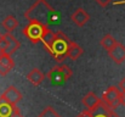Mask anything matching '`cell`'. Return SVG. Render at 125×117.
I'll return each mask as SVG.
<instances>
[{"label":"cell","mask_w":125,"mask_h":117,"mask_svg":"<svg viewBox=\"0 0 125 117\" xmlns=\"http://www.w3.org/2000/svg\"><path fill=\"white\" fill-rule=\"evenodd\" d=\"M55 39H56V33L52 32V31L47 27V28H45V31H44V33H42V39H40V41L44 44V46L46 48V50L50 51V49H51V46H52Z\"/></svg>","instance_id":"4fadbf2b"},{"label":"cell","mask_w":125,"mask_h":117,"mask_svg":"<svg viewBox=\"0 0 125 117\" xmlns=\"http://www.w3.org/2000/svg\"><path fill=\"white\" fill-rule=\"evenodd\" d=\"M119 105H123V106H125V93H124V91H120V98H119Z\"/></svg>","instance_id":"603a6c76"},{"label":"cell","mask_w":125,"mask_h":117,"mask_svg":"<svg viewBox=\"0 0 125 117\" xmlns=\"http://www.w3.org/2000/svg\"><path fill=\"white\" fill-rule=\"evenodd\" d=\"M77 117H94L92 116V114L90 112V111H87V110H84L83 112H80L79 115Z\"/></svg>","instance_id":"44dd1931"},{"label":"cell","mask_w":125,"mask_h":117,"mask_svg":"<svg viewBox=\"0 0 125 117\" xmlns=\"http://www.w3.org/2000/svg\"><path fill=\"white\" fill-rule=\"evenodd\" d=\"M0 36H1V34H0Z\"/></svg>","instance_id":"484cf974"},{"label":"cell","mask_w":125,"mask_h":117,"mask_svg":"<svg viewBox=\"0 0 125 117\" xmlns=\"http://www.w3.org/2000/svg\"><path fill=\"white\" fill-rule=\"evenodd\" d=\"M1 26H2V28L6 31V33H11L12 31H15V29L18 27V21H17V18H16L15 16L9 15V16H6V17L2 20Z\"/></svg>","instance_id":"5bb4252c"},{"label":"cell","mask_w":125,"mask_h":117,"mask_svg":"<svg viewBox=\"0 0 125 117\" xmlns=\"http://www.w3.org/2000/svg\"><path fill=\"white\" fill-rule=\"evenodd\" d=\"M108 56L113 62H115L118 65L123 64L125 61V45L117 41V44L108 51Z\"/></svg>","instance_id":"52a82bcc"},{"label":"cell","mask_w":125,"mask_h":117,"mask_svg":"<svg viewBox=\"0 0 125 117\" xmlns=\"http://www.w3.org/2000/svg\"><path fill=\"white\" fill-rule=\"evenodd\" d=\"M83 52L84 51L80 45H78L74 41L69 43V46H68V50H67V57H69L72 60H78L83 55Z\"/></svg>","instance_id":"9a60e30c"},{"label":"cell","mask_w":125,"mask_h":117,"mask_svg":"<svg viewBox=\"0 0 125 117\" xmlns=\"http://www.w3.org/2000/svg\"><path fill=\"white\" fill-rule=\"evenodd\" d=\"M111 1H112V0H96V2H98L101 6H107Z\"/></svg>","instance_id":"cb8c5ba5"},{"label":"cell","mask_w":125,"mask_h":117,"mask_svg":"<svg viewBox=\"0 0 125 117\" xmlns=\"http://www.w3.org/2000/svg\"><path fill=\"white\" fill-rule=\"evenodd\" d=\"M11 71H9L6 67H4L1 64H0V76H6L7 73H10Z\"/></svg>","instance_id":"d6986e66"},{"label":"cell","mask_w":125,"mask_h":117,"mask_svg":"<svg viewBox=\"0 0 125 117\" xmlns=\"http://www.w3.org/2000/svg\"><path fill=\"white\" fill-rule=\"evenodd\" d=\"M107 117H120L114 110H111V109H108V111H107V115H106Z\"/></svg>","instance_id":"7402d4cb"},{"label":"cell","mask_w":125,"mask_h":117,"mask_svg":"<svg viewBox=\"0 0 125 117\" xmlns=\"http://www.w3.org/2000/svg\"><path fill=\"white\" fill-rule=\"evenodd\" d=\"M18 111L17 105H11L4 100H0V117H12Z\"/></svg>","instance_id":"8fae6325"},{"label":"cell","mask_w":125,"mask_h":117,"mask_svg":"<svg viewBox=\"0 0 125 117\" xmlns=\"http://www.w3.org/2000/svg\"><path fill=\"white\" fill-rule=\"evenodd\" d=\"M27 79L29 83H32L33 85L38 87L42 83V80L45 79V75L42 73L39 68H33L28 75H27Z\"/></svg>","instance_id":"7c38bea8"},{"label":"cell","mask_w":125,"mask_h":117,"mask_svg":"<svg viewBox=\"0 0 125 117\" xmlns=\"http://www.w3.org/2000/svg\"><path fill=\"white\" fill-rule=\"evenodd\" d=\"M72 40L68 38L63 32H56V39L50 49V54L57 62H62L67 57V50L69 46V43Z\"/></svg>","instance_id":"7a4b0ae2"},{"label":"cell","mask_w":125,"mask_h":117,"mask_svg":"<svg viewBox=\"0 0 125 117\" xmlns=\"http://www.w3.org/2000/svg\"><path fill=\"white\" fill-rule=\"evenodd\" d=\"M100 44H101V46H102L103 49H106L107 51H109V50L117 44V39L114 38L113 36H111V34H106V36L102 37Z\"/></svg>","instance_id":"2e32d148"},{"label":"cell","mask_w":125,"mask_h":117,"mask_svg":"<svg viewBox=\"0 0 125 117\" xmlns=\"http://www.w3.org/2000/svg\"><path fill=\"white\" fill-rule=\"evenodd\" d=\"M82 103H83V105L85 106V109L92 114V112L98 107V105L101 104V99H100L95 93L90 91V93H87V94L83 98Z\"/></svg>","instance_id":"ba28073f"},{"label":"cell","mask_w":125,"mask_h":117,"mask_svg":"<svg viewBox=\"0 0 125 117\" xmlns=\"http://www.w3.org/2000/svg\"><path fill=\"white\" fill-rule=\"evenodd\" d=\"M0 64L6 67L9 71H12V68L15 67V62L12 60V57L10 55H6V54H1L0 55Z\"/></svg>","instance_id":"e0dca14e"},{"label":"cell","mask_w":125,"mask_h":117,"mask_svg":"<svg viewBox=\"0 0 125 117\" xmlns=\"http://www.w3.org/2000/svg\"><path fill=\"white\" fill-rule=\"evenodd\" d=\"M45 28H47L46 26H42L38 22H29L22 31V33L29 39L33 44H37L40 41L42 37V33L45 31Z\"/></svg>","instance_id":"5b68a950"},{"label":"cell","mask_w":125,"mask_h":117,"mask_svg":"<svg viewBox=\"0 0 125 117\" xmlns=\"http://www.w3.org/2000/svg\"><path fill=\"white\" fill-rule=\"evenodd\" d=\"M2 36H4V38L6 40V49H5V52H4V54L11 56L13 52H16V51L21 48V43L15 38L11 33H5V34H2Z\"/></svg>","instance_id":"9c48e42d"},{"label":"cell","mask_w":125,"mask_h":117,"mask_svg":"<svg viewBox=\"0 0 125 117\" xmlns=\"http://www.w3.org/2000/svg\"><path fill=\"white\" fill-rule=\"evenodd\" d=\"M0 100H4L11 105H17L22 100V94L16 87L10 85L2 94H0Z\"/></svg>","instance_id":"8992f818"},{"label":"cell","mask_w":125,"mask_h":117,"mask_svg":"<svg viewBox=\"0 0 125 117\" xmlns=\"http://www.w3.org/2000/svg\"><path fill=\"white\" fill-rule=\"evenodd\" d=\"M38 117H61L57 111H55V109L52 106H46L42 112L38 115Z\"/></svg>","instance_id":"ac0fdd59"},{"label":"cell","mask_w":125,"mask_h":117,"mask_svg":"<svg viewBox=\"0 0 125 117\" xmlns=\"http://www.w3.org/2000/svg\"><path fill=\"white\" fill-rule=\"evenodd\" d=\"M71 77H72V70L67 65H57L52 67L46 75V78L55 85H61L66 83Z\"/></svg>","instance_id":"3957f363"},{"label":"cell","mask_w":125,"mask_h":117,"mask_svg":"<svg viewBox=\"0 0 125 117\" xmlns=\"http://www.w3.org/2000/svg\"><path fill=\"white\" fill-rule=\"evenodd\" d=\"M71 18H72V21H73L74 25H77L78 27H83V26H85V25L89 22L90 16H89V13H87L84 9L79 7V9H77V10L72 13Z\"/></svg>","instance_id":"30bf717a"},{"label":"cell","mask_w":125,"mask_h":117,"mask_svg":"<svg viewBox=\"0 0 125 117\" xmlns=\"http://www.w3.org/2000/svg\"><path fill=\"white\" fill-rule=\"evenodd\" d=\"M24 17L29 22H38L46 27L57 22V15L55 10L45 0H37L24 12Z\"/></svg>","instance_id":"6da1fadb"},{"label":"cell","mask_w":125,"mask_h":117,"mask_svg":"<svg viewBox=\"0 0 125 117\" xmlns=\"http://www.w3.org/2000/svg\"><path fill=\"white\" fill-rule=\"evenodd\" d=\"M119 98H120V90L118 89V87H109L107 90L103 91L102 96L100 98L101 101L107 105L111 110H115L117 107H119Z\"/></svg>","instance_id":"277c9868"},{"label":"cell","mask_w":125,"mask_h":117,"mask_svg":"<svg viewBox=\"0 0 125 117\" xmlns=\"http://www.w3.org/2000/svg\"><path fill=\"white\" fill-rule=\"evenodd\" d=\"M118 89L120 90V91H124L125 93V76L123 77V79L119 82V85H118Z\"/></svg>","instance_id":"ffe728a7"},{"label":"cell","mask_w":125,"mask_h":117,"mask_svg":"<svg viewBox=\"0 0 125 117\" xmlns=\"http://www.w3.org/2000/svg\"><path fill=\"white\" fill-rule=\"evenodd\" d=\"M12 117H23V116H22V114H21V112L18 111L17 114H15V115H13V116H12Z\"/></svg>","instance_id":"d4e9b609"}]
</instances>
